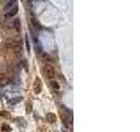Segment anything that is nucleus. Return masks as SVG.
<instances>
[{
	"label": "nucleus",
	"mask_w": 140,
	"mask_h": 132,
	"mask_svg": "<svg viewBox=\"0 0 140 132\" xmlns=\"http://www.w3.org/2000/svg\"><path fill=\"white\" fill-rule=\"evenodd\" d=\"M50 85H51V87L53 88V90H60V85H59V83H58L57 81H54V80H53V81L50 82Z\"/></svg>",
	"instance_id": "nucleus-8"
},
{
	"label": "nucleus",
	"mask_w": 140,
	"mask_h": 132,
	"mask_svg": "<svg viewBox=\"0 0 140 132\" xmlns=\"http://www.w3.org/2000/svg\"><path fill=\"white\" fill-rule=\"evenodd\" d=\"M42 89V83L39 78H36L33 82V91L36 94H39Z\"/></svg>",
	"instance_id": "nucleus-2"
},
{
	"label": "nucleus",
	"mask_w": 140,
	"mask_h": 132,
	"mask_svg": "<svg viewBox=\"0 0 140 132\" xmlns=\"http://www.w3.org/2000/svg\"><path fill=\"white\" fill-rule=\"evenodd\" d=\"M46 121L48 122L49 123H54L55 122H56V120H57V118H56V115H55L53 113H49L46 114Z\"/></svg>",
	"instance_id": "nucleus-5"
},
{
	"label": "nucleus",
	"mask_w": 140,
	"mask_h": 132,
	"mask_svg": "<svg viewBox=\"0 0 140 132\" xmlns=\"http://www.w3.org/2000/svg\"><path fill=\"white\" fill-rule=\"evenodd\" d=\"M22 100V97H18V98H15V99H12V100H9V103L11 105H14V104H17L18 103L19 101Z\"/></svg>",
	"instance_id": "nucleus-9"
},
{
	"label": "nucleus",
	"mask_w": 140,
	"mask_h": 132,
	"mask_svg": "<svg viewBox=\"0 0 140 132\" xmlns=\"http://www.w3.org/2000/svg\"><path fill=\"white\" fill-rule=\"evenodd\" d=\"M18 5H16L9 12H8V13L5 14V18H10V17L15 16V15L18 13Z\"/></svg>",
	"instance_id": "nucleus-4"
},
{
	"label": "nucleus",
	"mask_w": 140,
	"mask_h": 132,
	"mask_svg": "<svg viewBox=\"0 0 140 132\" xmlns=\"http://www.w3.org/2000/svg\"><path fill=\"white\" fill-rule=\"evenodd\" d=\"M35 49H36L38 54H40L42 52V49H41V47L39 46V44H37L36 46H35Z\"/></svg>",
	"instance_id": "nucleus-12"
},
{
	"label": "nucleus",
	"mask_w": 140,
	"mask_h": 132,
	"mask_svg": "<svg viewBox=\"0 0 140 132\" xmlns=\"http://www.w3.org/2000/svg\"><path fill=\"white\" fill-rule=\"evenodd\" d=\"M32 104H31V103H28V104L26 105V113L30 114L31 112H32Z\"/></svg>",
	"instance_id": "nucleus-11"
},
{
	"label": "nucleus",
	"mask_w": 140,
	"mask_h": 132,
	"mask_svg": "<svg viewBox=\"0 0 140 132\" xmlns=\"http://www.w3.org/2000/svg\"><path fill=\"white\" fill-rule=\"evenodd\" d=\"M13 27L15 28V30L17 32H19L20 31V28H21V23H20V19L17 18L15 19V20L13 21Z\"/></svg>",
	"instance_id": "nucleus-7"
},
{
	"label": "nucleus",
	"mask_w": 140,
	"mask_h": 132,
	"mask_svg": "<svg viewBox=\"0 0 140 132\" xmlns=\"http://www.w3.org/2000/svg\"><path fill=\"white\" fill-rule=\"evenodd\" d=\"M7 78L4 73H0V84H6Z\"/></svg>",
	"instance_id": "nucleus-10"
},
{
	"label": "nucleus",
	"mask_w": 140,
	"mask_h": 132,
	"mask_svg": "<svg viewBox=\"0 0 140 132\" xmlns=\"http://www.w3.org/2000/svg\"><path fill=\"white\" fill-rule=\"evenodd\" d=\"M25 43H26V49H27L28 53L30 52V44H29V41H28L27 35H26V38H25Z\"/></svg>",
	"instance_id": "nucleus-13"
},
{
	"label": "nucleus",
	"mask_w": 140,
	"mask_h": 132,
	"mask_svg": "<svg viewBox=\"0 0 140 132\" xmlns=\"http://www.w3.org/2000/svg\"><path fill=\"white\" fill-rule=\"evenodd\" d=\"M14 51H15V54H16V56L18 57H20L22 56V53H23V49H22V43L16 46L15 48H13Z\"/></svg>",
	"instance_id": "nucleus-6"
},
{
	"label": "nucleus",
	"mask_w": 140,
	"mask_h": 132,
	"mask_svg": "<svg viewBox=\"0 0 140 132\" xmlns=\"http://www.w3.org/2000/svg\"><path fill=\"white\" fill-rule=\"evenodd\" d=\"M44 74L46 79H52L55 77V70L54 68L52 65H46L44 68Z\"/></svg>",
	"instance_id": "nucleus-1"
},
{
	"label": "nucleus",
	"mask_w": 140,
	"mask_h": 132,
	"mask_svg": "<svg viewBox=\"0 0 140 132\" xmlns=\"http://www.w3.org/2000/svg\"><path fill=\"white\" fill-rule=\"evenodd\" d=\"M17 1H14V0H12V1H9V2L6 3V5L4 6V12H5V13H8V12L11 11V10L13 8L14 6L16 5H18L17 4Z\"/></svg>",
	"instance_id": "nucleus-3"
}]
</instances>
